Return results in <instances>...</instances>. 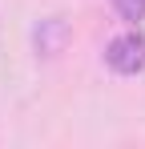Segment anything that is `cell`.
Listing matches in <instances>:
<instances>
[{"mask_svg":"<svg viewBox=\"0 0 145 149\" xmlns=\"http://www.w3.org/2000/svg\"><path fill=\"white\" fill-rule=\"evenodd\" d=\"M105 65L117 77H137L145 69V36L141 32H121L105 45Z\"/></svg>","mask_w":145,"mask_h":149,"instance_id":"cell-1","label":"cell"},{"mask_svg":"<svg viewBox=\"0 0 145 149\" xmlns=\"http://www.w3.org/2000/svg\"><path fill=\"white\" fill-rule=\"evenodd\" d=\"M69 40H72V24L65 16H45V20H36V28H32V49H36L40 61L61 56Z\"/></svg>","mask_w":145,"mask_h":149,"instance_id":"cell-2","label":"cell"},{"mask_svg":"<svg viewBox=\"0 0 145 149\" xmlns=\"http://www.w3.org/2000/svg\"><path fill=\"white\" fill-rule=\"evenodd\" d=\"M113 12L125 24H137V20H145V0H113Z\"/></svg>","mask_w":145,"mask_h":149,"instance_id":"cell-3","label":"cell"}]
</instances>
